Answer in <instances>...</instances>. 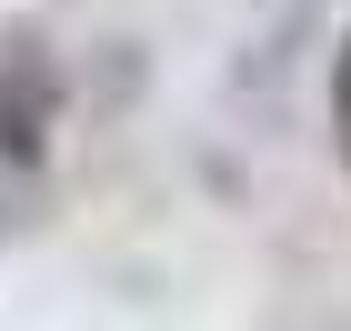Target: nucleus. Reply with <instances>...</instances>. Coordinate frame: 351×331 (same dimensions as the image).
<instances>
[{
	"instance_id": "obj_1",
	"label": "nucleus",
	"mask_w": 351,
	"mask_h": 331,
	"mask_svg": "<svg viewBox=\"0 0 351 331\" xmlns=\"http://www.w3.org/2000/svg\"><path fill=\"white\" fill-rule=\"evenodd\" d=\"M51 110H60L51 60L30 51V40H10V51H0V161H10V171H30V161H40V140H51Z\"/></svg>"
},
{
	"instance_id": "obj_2",
	"label": "nucleus",
	"mask_w": 351,
	"mask_h": 331,
	"mask_svg": "<svg viewBox=\"0 0 351 331\" xmlns=\"http://www.w3.org/2000/svg\"><path fill=\"white\" fill-rule=\"evenodd\" d=\"M331 151L351 171V30H341V51H331Z\"/></svg>"
}]
</instances>
